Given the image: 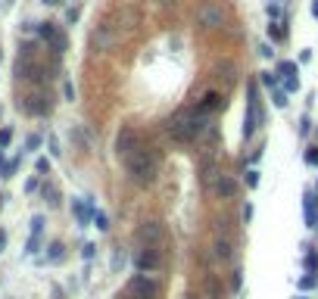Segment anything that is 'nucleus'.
Segmentation results:
<instances>
[{
  "label": "nucleus",
  "mask_w": 318,
  "mask_h": 299,
  "mask_svg": "<svg viewBox=\"0 0 318 299\" xmlns=\"http://www.w3.org/2000/svg\"><path fill=\"white\" fill-rule=\"evenodd\" d=\"M159 268H162L159 249H140L137 252V271L140 274H153V271H159Z\"/></svg>",
  "instance_id": "10"
},
{
  "label": "nucleus",
  "mask_w": 318,
  "mask_h": 299,
  "mask_svg": "<svg viewBox=\"0 0 318 299\" xmlns=\"http://www.w3.org/2000/svg\"><path fill=\"white\" fill-rule=\"evenodd\" d=\"M50 153L60 156V141H56V137H50Z\"/></svg>",
  "instance_id": "33"
},
{
  "label": "nucleus",
  "mask_w": 318,
  "mask_h": 299,
  "mask_svg": "<svg viewBox=\"0 0 318 299\" xmlns=\"http://www.w3.org/2000/svg\"><path fill=\"white\" fill-rule=\"evenodd\" d=\"M262 84H265V87H275V84H278V78H275L272 72H262Z\"/></svg>",
  "instance_id": "27"
},
{
  "label": "nucleus",
  "mask_w": 318,
  "mask_h": 299,
  "mask_svg": "<svg viewBox=\"0 0 318 299\" xmlns=\"http://www.w3.org/2000/svg\"><path fill=\"white\" fill-rule=\"evenodd\" d=\"M306 224L309 227L318 224V197L315 193H306Z\"/></svg>",
  "instance_id": "16"
},
{
  "label": "nucleus",
  "mask_w": 318,
  "mask_h": 299,
  "mask_svg": "<svg viewBox=\"0 0 318 299\" xmlns=\"http://www.w3.org/2000/svg\"><path fill=\"white\" fill-rule=\"evenodd\" d=\"M278 75H284V84H287V90H300L297 63H281V66H278Z\"/></svg>",
  "instance_id": "13"
},
{
  "label": "nucleus",
  "mask_w": 318,
  "mask_h": 299,
  "mask_svg": "<svg viewBox=\"0 0 318 299\" xmlns=\"http://www.w3.org/2000/svg\"><path fill=\"white\" fill-rule=\"evenodd\" d=\"M16 168H19V156H16V159H9V162H3V165H0V175H3V178H13V175H16Z\"/></svg>",
  "instance_id": "18"
},
{
  "label": "nucleus",
  "mask_w": 318,
  "mask_h": 299,
  "mask_svg": "<svg viewBox=\"0 0 318 299\" xmlns=\"http://www.w3.org/2000/svg\"><path fill=\"white\" fill-rule=\"evenodd\" d=\"M156 3H172V0H156Z\"/></svg>",
  "instance_id": "39"
},
{
  "label": "nucleus",
  "mask_w": 318,
  "mask_h": 299,
  "mask_svg": "<svg viewBox=\"0 0 318 299\" xmlns=\"http://www.w3.org/2000/svg\"><path fill=\"white\" fill-rule=\"evenodd\" d=\"M128 299H159V284L147 274H137L128 281Z\"/></svg>",
  "instance_id": "3"
},
{
  "label": "nucleus",
  "mask_w": 318,
  "mask_h": 299,
  "mask_svg": "<svg viewBox=\"0 0 318 299\" xmlns=\"http://www.w3.org/2000/svg\"><path fill=\"white\" fill-rule=\"evenodd\" d=\"M312 16L318 19V0H312Z\"/></svg>",
  "instance_id": "36"
},
{
  "label": "nucleus",
  "mask_w": 318,
  "mask_h": 299,
  "mask_svg": "<svg viewBox=\"0 0 318 299\" xmlns=\"http://www.w3.org/2000/svg\"><path fill=\"white\" fill-rule=\"evenodd\" d=\"M81 256H85V259H91V256H94V243H85V252H81Z\"/></svg>",
  "instance_id": "34"
},
{
  "label": "nucleus",
  "mask_w": 318,
  "mask_h": 299,
  "mask_svg": "<svg viewBox=\"0 0 318 299\" xmlns=\"http://www.w3.org/2000/svg\"><path fill=\"white\" fill-rule=\"evenodd\" d=\"M306 162H309V165H318V147H312L309 153H306Z\"/></svg>",
  "instance_id": "29"
},
{
  "label": "nucleus",
  "mask_w": 318,
  "mask_h": 299,
  "mask_svg": "<svg viewBox=\"0 0 318 299\" xmlns=\"http://www.w3.org/2000/svg\"><path fill=\"white\" fill-rule=\"evenodd\" d=\"M306 268H309V271L318 268V256H315V252H309V256H306Z\"/></svg>",
  "instance_id": "28"
},
{
  "label": "nucleus",
  "mask_w": 318,
  "mask_h": 299,
  "mask_svg": "<svg viewBox=\"0 0 318 299\" xmlns=\"http://www.w3.org/2000/svg\"><path fill=\"white\" fill-rule=\"evenodd\" d=\"M162 237H166V227L159 222H144L137 231V243H140V249H159Z\"/></svg>",
  "instance_id": "5"
},
{
  "label": "nucleus",
  "mask_w": 318,
  "mask_h": 299,
  "mask_svg": "<svg viewBox=\"0 0 318 299\" xmlns=\"http://www.w3.org/2000/svg\"><path fill=\"white\" fill-rule=\"evenodd\" d=\"M41 231H44V215H34V218H31V234L41 237Z\"/></svg>",
  "instance_id": "22"
},
{
  "label": "nucleus",
  "mask_w": 318,
  "mask_h": 299,
  "mask_svg": "<svg viewBox=\"0 0 318 299\" xmlns=\"http://www.w3.org/2000/svg\"><path fill=\"white\" fill-rule=\"evenodd\" d=\"M262 103H259V90L250 87V109H246V119H243V137L250 141V137L259 131V125H262Z\"/></svg>",
  "instance_id": "4"
},
{
  "label": "nucleus",
  "mask_w": 318,
  "mask_h": 299,
  "mask_svg": "<svg viewBox=\"0 0 318 299\" xmlns=\"http://www.w3.org/2000/svg\"><path fill=\"white\" fill-rule=\"evenodd\" d=\"M215 256L218 259H231V243H228V240H215Z\"/></svg>",
  "instance_id": "17"
},
{
  "label": "nucleus",
  "mask_w": 318,
  "mask_h": 299,
  "mask_svg": "<svg viewBox=\"0 0 318 299\" xmlns=\"http://www.w3.org/2000/svg\"><path fill=\"white\" fill-rule=\"evenodd\" d=\"M197 19H200L203 28H218L221 22H225V9H221V3H215V0H206V3L200 6Z\"/></svg>",
  "instance_id": "6"
},
{
  "label": "nucleus",
  "mask_w": 318,
  "mask_h": 299,
  "mask_svg": "<svg viewBox=\"0 0 318 299\" xmlns=\"http://www.w3.org/2000/svg\"><path fill=\"white\" fill-rule=\"evenodd\" d=\"M63 94H66V100H75V87H72V81H66V84H63Z\"/></svg>",
  "instance_id": "31"
},
{
  "label": "nucleus",
  "mask_w": 318,
  "mask_h": 299,
  "mask_svg": "<svg viewBox=\"0 0 318 299\" xmlns=\"http://www.w3.org/2000/svg\"><path fill=\"white\" fill-rule=\"evenodd\" d=\"M72 212H75V218H78V224L85 227L88 222H94V212H97V209H94L91 203H81V200H72Z\"/></svg>",
  "instance_id": "14"
},
{
  "label": "nucleus",
  "mask_w": 318,
  "mask_h": 299,
  "mask_svg": "<svg viewBox=\"0 0 318 299\" xmlns=\"http://www.w3.org/2000/svg\"><path fill=\"white\" fill-rule=\"evenodd\" d=\"M6 249V231H0V252Z\"/></svg>",
  "instance_id": "35"
},
{
  "label": "nucleus",
  "mask_w": 318,
  "mask_h": 299,
  "mask_svg": "<svg viewBox=\"0 0 318 299\" xmlns=\"http://www.w3.org/2000/svg\"><path fill=\"white\" fill-rule=\"evenodd\" d=\"M38 246H41V237H38V234H31V240H28L25 252H28V256H34V252H38Z\"/></svg>",
  "instance_id": "23"
},
{
  "label": "nucleus",
  "mask_w": 318,
  "mask_h": 299,
  "mask_svg": "<svg viewBox=\"0 0 318 299\" xmlns=\"http://www.w3.org/2000/svg\"><path fill=\"white\" fill-rule=\"evenodd\" d=\"M94 224H97L100 231H106V227H109V218H106V212H94Z\"/></svg>",
  "instance_id": "20"
},
{
  "label": "nucleus",
  "mask_w": 318,
  "mask_h": 299,
  "mask_svg": "<svg viewBox=\"0 0 318 299\" xmlns=\"http://www.w3.org/2000/svg\"><path fill=\"white\" fill-rule=\"evenodd\" d=\"M246 187H259V171L256 168L246 171Z\"/></svg>",
  "instance_id": "25"
},
{
  "label": "nucleus",
  "mask_w": 318,
  "mask_h": 299,
  "mask_svg": "<svg viewBox=\"0 0 318 299\" xmlns=\"http://www.w3.org/2000/svg\"><path fill=\"white\" fill-rule=\"evenodd\" d=\"M38 171H41V175H47V171H50V162H47V159H38Z\"/></svg>",
  "instance_id": "32"
},
{
  "label": "nucleus",
  "mask_w": 318,
  "mask_h": 299,
  "mask_svg": "<svg viewBox=\"0 0 318 299\" xmlns=\"http://www.w3.org/2000/svg\"><path fill=\"white\" fill-rule=\"evenodd\" d=\"M41 147V134H28L25 137V150H38Z\"/></svg>",
  "instance_id": "24"
},
{
  "label": "nucleus",
  "mask_w": 318,
  "mask_h": 299,
  "mask_svg": "<svg viewBox=\"0 0 318 299\" xmlns=\"http://www.w3.org/2000/svg\"><path fill=\"white\" fill-rule=\"evenodd\" d=\"M122 162H125L128 175H131V181L137 184V187H150V184L156 181V175H159L162 156H159V150H156V147L140 144L131 156H125V159H122Z\"/></svg>",
  "instance_id": "2"
},
{
  "label": "nucleus",
  "mask_w": 318,
  "mask_h": 299,
  "mask_svg": "<svg viewBox=\"0 0 318 299\" xmlns=\"http://www.w3.org/2000/svg\"><path fill=\"white\" fill-rule=\"evenodd\" d=\"M187 299H206L203 293H187Z\"/></svg>",
  "instance_id": "37"
},
{
  "label": "nucleus",
  "mask_w": 318,
  "mask_h": 299,
  "mask_svg": "<svg viewBox=\"0 0 318 299\" xmlns=\"http://www.w3.org/2000/svg\"><path fill=\"white\" fill-rule=\"evenodd\" d=\"M300 287H303V290H312V287H315V278H312V274H306V278L300 281Z\"/></svg>",
  "instance_id": "30"
},
{
  "label": "nucleus",
  "mask_w": 318,
  "mask_h": 299,
  "mask_svg": "<svg viewBox=\"0 0 318 299\" xmlns=\"http://www.w3.org/2000/svg\"><path fill=\"white\" fill-rule=\"evenodd\" d=\"M297 299H306V296H297Z\"/></svg>",
  "instance_id": "40"
},
{
  "label": "nucleus",
  "mask_w": 318,
  "mask_h": 299,
  "mask_svg": "<svg viewBox=\"0 0 318 299\" xmlns=\"http://www.w3.org/2000/svg\"><path fill=\"white\" fill-rule=\"evenodd\" d=\"M166 128L172 134V141H178V144L203 141V137H209L212 131H215V128H212V119L206 116V112H200V109H181V112H175Z\"/></svg>",
  "instance_id": "1"
},
{
  "label": "nucleus",
  "mask_w": 318,
  "mask_h": 299,
  "mask_svg": "<svg viewBox=\"0 0 318 299\" xmlns=\"http://www.w3.org/2000/svg\"><path fill=\"white\" fill-rule=\"evenodd\" d=\"M50 262H63V243H50V252H47Z\"/></svg>",
  "instance_id": "19"
},
{
  "label": "nucleus",
  "mask_w": 318,
  "mask_h": 299,
  "mask_svg": "<svg viewBox=\"0 0 318 299\" xmlns=\"http://www.w3.org/2000/svg\"><path fill=\"white\" fill-rule=\"evenodd\" d=\"M275 106H278V109L287 106V94H284V90H275Z\"/></svg>",
  "instance_id": "26"
},
{
  "label": "nucleus",
  "mask_w": 318,
  "mask_h": 299,
  "mask_svg": "<svg viewBox=\"0 0 318 299\" xmlns=\"http://www.w3.org/2000/svg\"><path fill=\"white\" fill-rule=\"evenodd\" d=\"M44 3H60V0H44Z\"/></svg>",
  "instance_id": "38"
},
{
  "label": "nucleus",
  "mask_w": 318,
  "mask_h": 299,
  "mask_svg": "<svg viewBox=\"0 0 318 299\" xmlns=\"http://www.w3.org/2000/svg\"><path fill=\"white\" fill-rule=\"evenodd\" d=\"M13 144V128H0V147H9Z\"/></svg>",
  "instance_id": "21"
},
{
  "label": "nucleus",
  "mask_w": 318,
  "mask_h": 299,
  "mask_svg": "<svg viewBox=\"0 0 318 299\" xmlns=\"http://www.w3.org/2000/svg\"><path fill=\"white\" fill-rule=\"evenodd\" d=\"M0 56H3V53H0Z\"/></svg>",
  "instance_id": "41"
},
{
  "label": "nucleus",
  "mask_w": 318,
  "mask_h": 299,
  "mask_svg": "<svg viewBox=\"0 0 318 299\" xmlns=\"http://www.w3.org/2000/svg\"><path fill=\"white\" fill-rule=\"evenodd\" d=\"M115 38H119V28H112L109 25V22H100V25L97 28H94V47H97V50H109L112 47V44H115Z\"/></svg>",
  "instance_id": "9"
},
{
  "label": "nucleus",
  "mask_w": 318,
  "mask_h": 299,
  "mask_svg": "<svg viewBox=\"0 0 318 299\" xmlns=\"http://www.w3.org/2000/svg\"><path fill=\"white\" fill-rule=\"evenodd\" d=\"M38 34H41V41H47V44L53 47V53H63V50H66V34L56 28L53 22H41V25H38Z\"/></svg>",
  "instance_id": "8"
},
{
  "label": "nucleus",
  "mask_w": 318,
  "mask_h": 299,
  "mask_svg": "<svg viewBox=\"0 0 318 299\" xmlns=\"http://www.w3.org/2000/svg\"><path fill=\"white\" fill-rule=\"evenodd\" d=\"M221 106H225V100H221V94H215V90H209V94L203 97V100H200V112H206V116H209V112H215V109H221Z\"/></svg>",
  "instance_id": "15"
},
{
  "label": "nucleus",
  "mask_w": 318,
  "mask_h": 299,
  "mask_svg": "<svg viewBox=\"0 0 318 299\" xmlns=\"http://www.w3.org/2000/svg\"><path fill=\"white\" fill-rule=\"evenodd\" d=\"M137 147H140V137H137V131L125 125V128L119 131V137H115V153H119V159H125V156H131Z\"/></svg>",
  "instance_id": "7"
},
{
  "label": "nucleus",
  "mask_w": 318,
  "mask_h": 299,
  "mask_svg": "<svg viewBox=\"0 0 318 299\" xmlns=\"http://www.w3.org/2000/svg\"><path fill=\"white\" fill-rule=\"evenodd\" d=\"M22 106H25V112H31V116H47V112H50V100H47V94H31Z\"/></svg>",
  "instance_id": "12"
},
{
  "label": "nucleus",
  "mask_w": 318,
  "mask_h": 299,
  "mask_svg": "<svg viewBox=\"0 0 318 299\" xmlns=\"http://www.w3.org/2000/svg\"><path fill=\"white\" fill-rule=\"evenodd\" d=\"M212 193H215V197H221V200H231L234 193H237V181L221 171V175L215 178V184H212Z\"/></svg>",
  "instance_id": "11"
}]
</instances>
